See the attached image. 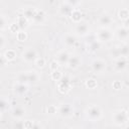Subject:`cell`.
Returning a JSON list of instances; mask_svg holds the SVG:
<instances>
[{
	"instance_id": "6da1fadb",
	"label": "cell",
	"mask_w": 129,
	"mask_h": 129,
	"mask_svg": "<svg viewBox=\"0 0 129 129\" xmlns=\"http://www.w3.org/2000/svg\"><path fill=\"white\" fill-rule=\"evenodd\" d=\"M129 116L126 110H117L112 114V121L116 126H124L128 123Z\"/></svg>"
},
{
	"instance_id": "7a4b0ae2",
	"label": "cell",
	"mask_w": 129,
	"mask_h": 129,
	"mask_svg": "<svg viewBox=\"0 0 129 129\" xmlns=\"http://www.w3.org/2000/svg\"><path fill=\"white\" fill-rule=\"evenodd\" d=\"M86 116L91 121H99L103 116V111L100 106L98 105H92L87 108L86 110Z\"/></svg>"
},
{
	"instance_id": "3957f363",
	"label": "cell",
	"mask_w": 129,
	"mask_h": 129,
	"mask_svg": "<svg viewBox=\"0 0 129 129\" xmlns=\"http://www.w3.org/2000/svg\"><path fill=\"white\" fill-rule=\"evenodd\" d=\"M113 31L108 27H100L96 33V38L101 42H107L113 38Z\"/></svg>"
},
{
	"instance_id": "277c9868",
	"label": "cell",
	"mask_w": 129,
	"mask_h": 129,
	"mask_svg": "<svg viewBox=\"0 0 129 129\" xmlns=\"http://www.w3.org/2000/svg\"><path fill=\"white\" fill-rule=\"evenodd\" d=\"M57 83V90L60 94H68L72 88V85H71V82H70V79L67 78V77H63L58 81L56 82Z\"/></svg>"
},
{
	"instance_id": "5b68a950",
	"label": "cell",
	"mask_w": 129,
	"mask_h": 129,
	"mask_svg": "<svg viewBox=\"0 0 129 129\" xmlns=\"http://www.w3.org/2000/svg\"><path fill=\"white\" fill-rule=\"evenodd\" d=\"M57 113L63 118H69L74 115V107L71 104H61L57 108Z\"/></svg>"
},
{
	"instance_id": "8992f818",
	"label": "cell",
	"mask_w": 129,
	"mask_h": 129,
	"mask_svg": "<svg viewBox=\"0 0 129 129\" xmlns=\"http://www.w3.org/2000/svg\"><path fill=\"white\" fill-rule=\"evenodd\" d=\"M91 69L95 74H102L106 69V61L102 58H96L91 62Z\"/></svg>"
},
{
	"instance_id": "52a82bcc",
	"label": "cell",
	"mask_w": 129,
	"mask_h": 129,
	"mask_svg": "<svg viewBox=\"0 0 129 129\" xmlns=\"http://www.w3.org/2000/svg\"><path fill=\"white\" fill-rule=\"evenodd\" d=\"M21 57H22V59H23L25 62H33L34 59L37 57V52H36V50H35L34 48L28 47V48H26V49L22 52Z\"/></svg>"
},
{
	"instance_id": "ba28073f",
	"label": "cell",
	"mask_w": 129,
	"mask_h": 129,
	"mask_svg": "<svg viewBox=\"0 0 129 129\" xmlns=\"http://www.w3.org/2000/svg\"><path fill=\"white\" fill-rule=\"evenodd\" d=\"M75 32L79 36H86L90 33V26L86 22H79L76 25Z\"/></svg>"
},
{
	"instance_id": "9c48e42d",
	"label": "cell",
	"mask_w": 129,
	"mask_h": 129,
	"mask_svg": "<svg viewBox=\"0 0 129 129\" xmlns=\"http://www.w3.org/2000/svg\"><path fill=\"white\" fill-rule=\"evenodd\" d=\"M127 66H128L127 57L120 56V57H117L114 61V70H115V72H118V73L125 71Z\"/></svg>"
},
{
	"instance_id": "30bf717a",
	"label": "cell",
	"mask_w": 129,
	"mask_h": 129,
	"mask_svg": "<svg viewBox=\"0 0 129 129\" xmlns=\"http://www.w3.org/2000/svg\"><path fill=\"white\" fill-rule=\"evenodd\" d=\"M45 19H46V15H45V12L41 9H36L35 10V13L31 19V21L35 24H43L45 22Z\"/></svg>"
},
{
	"instance_id": "8fae6325",
	"label": "cell",
	"mask_w": 129,
	"mask_h": 129,
	"mask_svg": "<svg viewBox=\"0 0 129 129\" xmlns=\"http://www.w3.org/2000/svg\"><path fill=\"white\" fill-rule=\"evenodd\" d=\"M70 56H71V54L69 53V51H67V50H60V51H58L56 53L55 60L59 63V66H67Z\"/></svg>"
},
{
	"instance_id": "7c38bea8",
	"label": "cell",
	"mask_w": 129,
	"mask_h": 129,
	"mask_svg": "<svg viewBox=\"0 0 129 129\" xmlns=\"http://www.w3.org/2000/svg\"><path fill=\"white\" fill-rule=\"evenodd\" d=\"M116 33V36L119 40H122V41H126L128 39V35H129V30L127 27L125 26H120L116 29L115 31Z\"/></svg>"
},
{
	"instance_id": "4fadbf2b",
	"label": "cell",
	"mask_w": 129,
	"mask_h": 129,
	"mask_svg": "<svg viewBox=\"0 0 129 129\" xmlns=\"http://www.w3.org/2000/svg\"><path fill=\"white\" fill-rule=\"evenodd\" d=\"M13 92L17 95V96H23L28 92V86L25 84H20V83H16L13 86Z\"/></svg>"
},
{
	"instance_id": "5bb4252c",
	"label": "cell",
	"mask_w": 129,
	"mask_h": 129,
	"mask_svg": "<svg viewBox=\"0 0 129 129\" xmlns=\"http://www.w3.org/2000/svg\"><path fill=\"white\" fill-rule=\"evenodd\" d=\"M112 22L113 18L109 14H102L98 19V23L101 27H108Z\"/></svg>"
},
{
	"instance_id": "9a60e30c",
	"label": "cell",
	"mask_w": 129,
	"mask_h": 129,
	"mask_svg": "<svg viewBox=\"0 0 129 129\" xmlns=\"http://www.w3.org/2000/svg\"><path fill=\"white\" fill-rule=\"evenodd\" d=\"M80 64H81V57L79 55H71L69 58V61L67 63V66L72 70L79 68Z\"/></svg>"
},
{
	"instance_id": "2e32d148",
	"label": "cell",
	"mask_w": 129,
	"mask_h": 129,
	"mask_svg": "<svg viewBox=\"0 0 129 129\" xmlns=\"http://www.w3.org/2000/svg\"><path fill=\"white\" fill-rule=\"evenodd\" d=\"M27 73H28V85H35L39 82L40 75L36 71L32 70V71H29Z\"/></svg>"
},
{
	"instance_id": "e0dca14e",
	"label": "cell",
	"mask_w": 129,
	"mask_h": 129,
	"mask_svg": "<svg viewBox=\"0 0 129 129\" xmlns=\"http://www.w3.org/2000/svg\"><path fill=\"white\" fill-rule=\"evenodd\" d=\"M25 113H26V111H25V109L23 108V107H21V106H17V107H14L13 109H12V112H11V114H12V116L15 118V119H22L24 116H25Z\"/></svg>"
},
{
	"instance_id": "ac0fdd59",
	"label": "cell",
	"mask_w": 129,
	"mask_h": 129,
	"mask_svg": "<svg viewBox=\"0 0 129 129\" xmlns=\"http://www.w3.org/2000/svg\"><path fill=\"white\" fill-rule=\"evenodd\" d=\"M63 43L67 46H69V47L74 46L77 43V37H76V35H74L72 33H67L63 36Z\"/></svg>"
},
{
	"instance_id": "d6986e66",
	"label": "cell",
	"mask_w": 129,
	"mask_h": 129,
	"mask_svg": "<svg viewBox=\"0 0 129 129\" xmlns=\"http://www.w3.org/2000/svg\"><path fill=\"white\" fill-rule=\"evenodd\" d=\"M70 17H71V20H72L74 23H79V22H81V21H82L83 13H82V11H81V10H79V9L75 8V9H73V11H72V13H71Z\"/></svg>"
},
{
	"instance_id": "ffe728a7",
	"label": "cell",
	"mask_w": 129,
	"mask_h": 129,
	"mask_svg": "<svg viewBox=\"0 0 129 129\" xmlns=\"http://www.w3.org/2000/svg\"><path fill=\"white\" fill-rule=\"evenodd\" d=\"M73 9H75V8H73L72 6H70L69 4H67L64 2L59 6V14L62 16H70Z\"/></svg>"
},
{
	"instance_id": "44dd1931",
	"label": "cell",
	"mask_w": 129,
	"mask_h": 129,
	"mask_svg": "<svg viewBox=\"0 0 129 129\" xmlns=\"http://www.w3.org/2000/svg\"><path fill=\"white\" fill-rule=\"evenodd\" d=\"M117 48V52H118V56H122V57H127L129 54V46L128 44L124 43L120 46H116Z\"/></svg>"
},
{
	"instance_id": "7402d4cb",
	"label": "cell",
	"mask_w": 129,
	"mask_h": 129,
	"mask_svg": "<svg viewBox=\"0 0 129 129\" xmlns=\"http://www.w3.org/2000/svg\"><path fill=\"white\" fill-rule=\"evenodd\" d=\"M100 47H101V41H99L97 38H95V39H93V40L90 41V43L88 45V50L91 51V52H95Z\"/></svg>"
},
{
	"instance_id": "603a6c76",
	"label": "cell",
	"mask_w": 129,
	"mask_h": 129,
	"mask_svg": "<svg viewBox=\"0 0 129 129\" xmlns=\"http://www.w3.org/2000/svg\"><path fill=\"white\" fill-rule=\"evenodd\" d=\"M17 24L19 25V27H20V29H24V28H26L27 26H28V22H29V20L23 15V14H20L18 17H17Z\"/></svg>"
},
{
	"instance_id": "cb8c5ba5",
	"label": "cell",
	"mask_w": 129,
	"mask_h": 129,
	"mask_svg": "<svg viewBox=\"0 0 129 129\" xmlns=\"http://www.w3.org/2000/svg\"><path fill=\"white\" fill-rule=\"evenodd\" d=\"M3 56L5 57V59L7 60V62L13 61L16 58V51L14 49H7V50H5Z\"/></svg>"
},
{
	"instance_id": "d4e9b609",
	"label": "cell",
	"mask_w": 129,
	"mask_h": 129,
	"mask_svg": "<svg viewBox=\"0 0 129 129\" xmlns=\"http://www.w3.org/2000/svg\"><path fill=\"white\" fill-rule=\"evenodd\" d=\"M16 82L20 83V84H25L28 85V73L27 72H23V73H19L16 77Z\"/></svg>"
},
{
	"instance_id": "484cf974",
	"label": "cell",
	"mask_w": 129,
	"mask_h": 129,
	"mask_svg": "<svg viewBox=\"0 0 129 129\" xmlns=\"http://www.w3.org/2000/svg\"><path fill=\"white\" fill-rule=\"evenodd\" d=\"M85 86H86V88L89 89V90H95V89H97V87H98V82H97V80H95L94 78H89V79L85 82Z\"/></svg>"
},
{
	"instance_id": "4316f807",
	"label": "cell",
	"mask_w": 129,
	"mask_h": 129,
	"mask_svg": "<svg viewBox=\"0 0 129 129\" xmlns=\"http://www.w3.org/2000/svg\"><path fill=\"white\" fill-rule=\"evenodd\" d=\"M35 10H36V8H34V7H27V8H25V9L23 10L22 14H23L29 21H31V19H32L34 13H35Z\"/></svg>"
},
{
	"instance_id": "83f0119b",
	"label": "cell",
	"mask_w": 129,
	"mask_h": 129,
	"mask_svg": "<svg viewBox=\"0 0 129 129\" xmlns=\"http://www.w3.org/2000/svg\"><path fill=\"white\" fill-rule=\"evenodd\" d=\"M118 17L122 21H127L128 18H129V11H128V9L127 8L120 9L119 12H118Z\"/></svg>"
},
{
	"instance_id": "f1b7e54d",
	"label": "cell",
	"mask_w": 129,
	"mask_h": 129,
	"mask_svg": "<svg viewBox=\"0 0 129 129\" xmlns=\"http://www.w3.org/2000/svg\"><path fill=\"white\" fill-rule=\"evenodd\" d=\"M50 78L52 81H55V82H58L61 78H62V73L59 71V70H55V71H52L51 74H50Z\"/></svg>"
},
{
	"instance_id": "f546056e",
	"label": "cell",
	"mask_w": 129,
	"mask_h": 129,
	"mask_svg": "<svg viewBox=\"0 0 129 129\" xmlns=\"http://www.w3.org/2000/svg\"><path fill=\"white\" fill-rule=\"evenodd\" d=\"M27 37H28V35H27V33L24 31V30H19L17 33H16V38H17V40L18 41H20V42H23V41H25L26 39H27Z\"/></svg>"
},
{
	"instance_id": "4dcf8cb0",
	"label": "cell",
	"mask_w": 129,
	"mask_h": 129,
	"mask_svg": "<svg viewBox=\"0 0 129 129\" xmlns=\"http://www.w3.org/2000/svg\"><path fill=\"white\" fill-rule=\"evenodd\" d=\"M34 64L38 68V69H43L44 67H45V64H46V61H45V59L43 58V57H39V56H37L35 59H34Z\"/></svg>"
},
{
	"instance_id": "1f68e13d",
	"label": "cell",
	"mask_w": 129,
	"mask_h": 129,
	"mask_svg": "<svg viewBox=\"0 0 129 129\" xmlns=\"http://www.w3.org/2000/svg\"><path fill=\"white\" fill-rule=\"evenodd\" d=\"M8 29H9V31H10L11 33H15V34H16L19 30H21L20 27H19V25L17 24V22H12V23H10L9 26H8Z\"/></svg>"
},
{
	"instance_id": "d6a6232c",
	"label": "cell",
	"mask_w": 129,
	"mask_h": 129,
	"mask_svg": "<svg viewBox=\"0 0 129 129\" xmlns=\"http://www.w3.org/2000/svg\"><path fill=\"white\" fill-rule=\"evenodd\" d=\"M112 88H113L115 91H120V90L123 89V83H122L121 81L116 80V81H114V82L112 83Z\"/></svg>"
},
{
	"instance_id": "836d02e7",
	"label": "cell",
	"mask_w": 129,
	"mask_h": 129,
	"mask_svg": "<svg viewBox=\"0 0 129 129\" xmlns=\"http://www.w3.org/2000/svg\"><path fill=\"white\" fill-rule=\"evenodd\" d=\"M46 113L49 115H54L57 113V107L55 105H48L46 107Z\"/></svg>"
},
{
	"instance_id": "e575fe53",
	"label": "cell",
	"mask_w": 129,
	"mask_h": 129,
	"mask_svg": "<svg viewBox=\"0 0 129 129\" xmlns=\"http://www.w3.org/2000/svg\"><path fill=\"white\" fill-rule=\"evenodd\" d=\"M8 102L5 99H0V112H5L8 109Z\"/></svg>"
},
{
	"instance_id": "d590c367",
	"label": "cell",
	"mask_w": 129,
	"mask_h": 129,
	"mask_svg": "<svg viewBox=\"0 0 129 129\" xmlns=\"http://www.w3.org/2000/svg\"><path fill=\"white\" fill-rule=\"evenodd\" d=\"M34 122H35V121H31V120H24V121H23V128H25V129H33Z\"/></svg>"
},
{
	"instance_id": "8d00e7d4",
	"label": "cell",
	"mask_w": 129,
	"mask_h": 129,
	"mask_svg": "<svg viewBox=\"0 0 129 129\" xmlns=\"http://www.w3.org/2000/svg\"><path fill=\"white\" fill-rule=\"evenodd\" d=\"M58 68H59V63L55 59H52L49 62V70H50V72L55 71V70H58Z\"/></svg>"
},
{
	"instance_id": "74e56055",
	"label": "cell",
	"mask_w": 129,
	"mask_h": 129,
	"mask_svg": "<svg viewBox=\"0 0 129 129\" xmlns=\"http://www.w3.org/2000/svg\"><path fill=\"white\" fill-rule=\"evenodd\" d=\"M64 2H66L67 4H69L70 6H72L73 8L78 7L79 4H80V1H79V0H66Z\"/></svg>"
},
{
	"instance_id": "f35d334b",
	"label": "cell",
	"mask_w": 129,
	"mask_h": 129,
	"mask_svg": "<svg viewBox=\"0 0 129 129\" xmlns=\"http://www.w3.org/2000/svg\"><path fill=\"white\" fill-rule=\"evenodd\" d=\"M6 26V18L3 15H0V29H3Z\"/></svg>"
},
{
	"instance_id": "ab89813d",
	"label": "cell",
	"mask_w": 129,
	"mask_h": 129,
	"mask_svg": "<svg viewBox=\"0 0 129 129\" xmlns=\"http://www.w3.org/2000/svg\"><path fill=\"white\" fill-rule=\"evenodd\" d=\"M6 62H7V60L5 59V57L3 55H0V69L4 68L6 66Z\"/></svg>"
},
{
	"instance_id": "60d3db41",
	"label": "cell",
	"mask_w": 129,
	"mask_h": 129,
	"mask_svg": "<svg viewBox=\"0 0 129 129\" xmlns=\"http://www.w3.org/2000/svg\"><path fill=\"white\" fill-rule=\"evenodd\" d=\"M5 46V37L0 34V49Z\"/></svg>"
},
{
	"instance_id": "b9f144b4",
	"label": "cell",
	"mask_w": 129,
	"mask_h": 129,
	"mask_svg": "<svg viewBox=\"0 0 129 129\" xmlns=\"http://www.w3.org/2000/svg\"><path fill=\"white\" fill-rule=\"evenodd\" d=\"M2 120V115H1V112H0V121Z\"/></svg>"
},
{
	"instance_id": "7bdbcfd3",
	"label": "cell",
	"mask_w": 129,
	"mask_h": 129,
	"mask_svg": "<svg viewBox=\"0 0 129 129\" xmlns=\"http://www.w3.org/2000/svg\"><path fill=\"white\" fill-rule=\"evenodd\" d=\"M80 2H83V1H87V0H79Z\"/></svg>"
}]
</instances>
